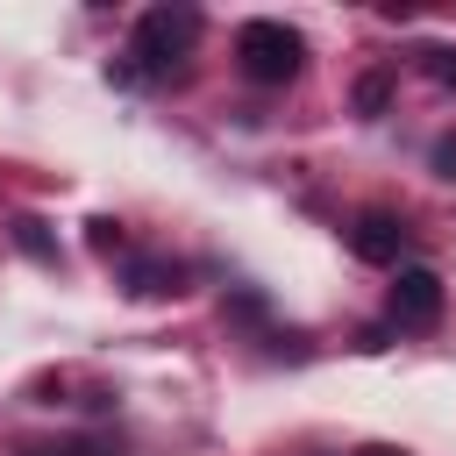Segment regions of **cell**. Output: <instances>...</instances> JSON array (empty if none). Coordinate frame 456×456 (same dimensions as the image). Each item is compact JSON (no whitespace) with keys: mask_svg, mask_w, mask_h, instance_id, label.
Segmentation results:
<instances>
[{"mask_svg":"<svg viewBox=\"0 0 456 456\" xmlns=\"http://www.w3.org/2000/svg\"><path fill=\"white\" fill-rule=\"evenodd\" d=\"M192 43H200V7H150V14L135 21L128 57L114 64V86H142V78H171V71H185Z\"/></svg>","mask_w":456,"mask_h":456,"instance_id":"6da1fadb","label":"cell"},{"mask_svg":"<svg viewBox=\"0 0 456 456\" xmlns=\"http://www.w3.org/2000/svg\"><path fill=\"white\" fill-rule=\"evenodd\" d=\"M235 64H242L249 86H285L306 64V36L285 28V21H271V14H256V21L235 28Z\"/></svg>","mask_w":456,"mask_h":456,"instance_id":"7a4b0ae2","label":"cell"},{"mask_svg":"<svg viewBox=\"0 0 456 456\" xmlns=\"http://www.w3.org/2000/svg\"><path fill=\"white\" fill-rule=\"evenodd\" d=\"M442 306H449V285H442V271H428V264H399V278H392V292H385V328L399 335H428L435 321H442Z\"/></svg>","mask_w":456,"mask_h":456,"instance_id":"3957f363","label":"cell"},{"mask_svg":"<svg viewBox=\"0 0 456 456\" xmlns=\"http://www.w3.org/2000/svg\"><path fill=\"white\" fill-rule=\"evenodd\" d=\"M406 235H413V228H406L392 207H363V214L342 228V242H349L356 264H399V256H406Z\"/></svg>","mask_w":456,"mask_h":456,"instance_id":"277c9868","label":"cell"},{"mask_svg":"<svg viewBox=\"0 0 456 456\" xmlns=\"http://www.w3.org/2000/svg\"><path fill=\"white\" fill-rule=\"evenodd\" d=\"M121 285H128L135 299H178V292H185V264H171V256H128Z\"/></svg>","mask_w":456,"mask_h":456,"instance_id":"5b68a950","label":"cell"},{"mask_svg":"<svg viewBox=\"0 0 456 456\" xmlns=\"http://www.w3.org/2000/svg\"><path fill=\"white\" fill-rule=\"evenodd\" d=\"M7 235H14V249H21V256L57 264V235H50V221H43V214H14V221H7Z\"/></svg>","mask_w":456,"mask_h":456,"instance_id":"8992f818","label":"cell"},{"mask_svg":"<svg viewBox=\"0 0 456 456\" xmlns=\"http://www.w3.org/2000/svg\"><path fill=\"white\" fill-rule=\"evenodd\" d=\"M413 57H420V78H428V86L456 93V43H420Z\"/></svg>","mask_w":456,"mask_h":456,"instance_id":"52a82bcc","label":"cell"},{"mask_svg":"<svg viewBox=\"0 0 456 456\" xmlns=\"http://www.w3.org/2000/svg\"><path fill=\"white\" fill-rule=\"evenodd\" d=\"M349 100H356V114H363V121H378V114L392 107V71H363Z\"/></svg>","mask_w":456,"mask_h":456,"instance_id":"ba28073f","label":"cell"},{"mask_svg":"<svg viewBox=\"0 0 456 456\" xmlns=\"http://www.w3.org/2000/svg\"><path fill=\"white\" fill-rule=\"evenodd\" d=\"M86 242H93L100 256H121V249H128V228H121L114 214H93V221H86Z\"/></svg>","mask_w":456,"mask_h":456,"instance_id":"9c48e42d","label":"cell"},{"mask_svg":"<svg viewBox=\"0 0 456 456\" xmlns=\"http://www.w3.org/2000/svg\"><path fill=\"white\" fill-rule=\"evenodd\" d=\"M435 171H442V178H456V135H442V142H435Z\"/></svg>","mask_w":456,"mask_h":456,"instance_id":"30bf717a","label":"cell"},{"mask_svg":"<svg viewBox=\"0 0 456 456\" xmlns=\"http://www.w3.org/2000/svg\"><path fill=\"white\" fill-rule=\"evenodd\" d=\"M356 349H392V328H385V321H378V328H363V335H356Z\"/></svg>","mask_w":456,"mask_h":456,"instance_id":"8fae6325","label":"cell"},{"mask_svg":"<svg viewBox=\"0 0 456 456\" xmlns=\"http://www.w3.org/2000/svg\"><path fill=\"white\" fill-rule=\"evenodd\" d=\"M64 456H114V449H107V442H71Z\"/></svg>","mask_w":456,"mask_h":456,"instance_id":"7c38bea8","label":"cell"},{"mask_svg":"<svg viewBox=\"0 0 456 456\" xmlns=\"http://www.w3.org/2000/svg\"><path fill=\"white\" fill-rule=\"evenodd\" d=\"M356 456H406V449H392V442H370V449H356Z\"/></svg>","mask_w":456,"mask_h":456,"instance_id":"4fadbf2b","label":"cell"},{"mask_svg":"<svg viewBox=\"0 0 456 456\" xmlns=\"http://www.w3.org/2000/svg\"><path fill=\"white\" fill-rule=\"evenodd\" d=\"M21 456H64V449H21Z\"/></svg>","mask_w":456,"mask_h":456,"instance_id":"5bb4252c","label":"cell"}]
</instances>
